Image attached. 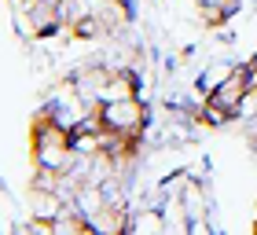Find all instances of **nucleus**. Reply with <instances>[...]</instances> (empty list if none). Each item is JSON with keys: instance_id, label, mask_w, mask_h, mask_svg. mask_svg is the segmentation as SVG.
Returning <instances> with one entry per match:
<instances>
[{"instance_id": "obj_1", "label": "nucleus", "mask_w": 257, "mask_h": 235, "mask_svg": "<svg viewBox=\"0 0 257 235\" xmlns=\"http://www.w3.org/2000/svg\"><path fill=\"white\" fill-rule=\"evenodd\" d=\"M30 151H33V166L37 169H52V173H66L74 166L77 151H74V133L70 125H63L52 110H41L30 125Z\"/></svg>"}, {"instance_id": "obj_2", "label": "nucleus", "mask_w": 257, "mask_h": 235, "mask_svg": "<svg viewBox=\"0 0 257 235\" xmlns=\"http://www.w3.org/2000/svg\"><path fill=\"white\" fill-rule=\"evenodd\" d=\"M250 96H253V66L246 63V66H239V70H231L220 85L209 88V99H206V107H202V122H209V125L231 122Z\"/></svg>"}, {"instance_id": "obj_3", "label": "nucleus", "mask_w": 257, "mask_h": 235, "mask_svg": "<svg viewBox=\"0 0 257 235\" xmlns=\"http://www.w3.org/2000/svg\"><path fill=\"white\" fill-rule=\"evenodd\" d=\"M103 129H110L114 136L125 140H140L147 129V107L140 103V96H121V99H107L96 107Z\"/></svg>"}, {"instance_id": "obj_5", "label": "nucleus", "mask_w": 257, "mask_h": 235, "mask_svg": "<svg viewBox=\"0 0 257 235\" xmlns=\"http://www.w3.org/2000/svg\"><path fill=\"white\" fill-rule=\"evenodd\" d=\"M250 66H253V96H257V59H253Z\"/></svg>"}, {"instance_id": "obj_4", "label": "nucleus", "mask_w": 257, "mask_h": 235, "mask_svg": "<svg viewBox=\"0 0 257 235\" xmlns=\"http://www.w3.org/2000/svg\"><path fill=\"white\" fill-rule=\"evenodd\" d=\"M128 228H133V231H162V217L158 213H140L136 220H128Z\"/></svg>"}]
</instances>
